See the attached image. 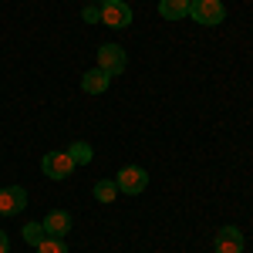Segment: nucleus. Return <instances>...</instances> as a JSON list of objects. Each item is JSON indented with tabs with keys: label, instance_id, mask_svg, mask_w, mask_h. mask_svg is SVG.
<instances>
[{
	"label": "nucleus",
	"instance_id": "nucleus-1",
	"mask_svg": "<svg viewBox=\"0 0 253 253\" xmlns=\"http://www.w3.org/2000/svg\"><path fill=\"white\" fill-rule=\"evenodd\" d=\"M189 17L203 27H219L226 20V7L219 0H189Z\"/></svg>",
	"mask_w": 253,
	"mask_h": 253
},
{
	"label": "nucleus",
	"instance_id": "nucleus-2",
	"mask_svg": "<svg viewBox=\"0 0 253 253\" xmlns=\"http://www.w3.org/2000/svg\"><path fill=\"white\" fill-rule=\"evenodd\" d=\"M115 186H118V193H125V196H138L149 189V172L142 166H125V169H118Z\"/></svg>",
	"mask_w": 253,
	"mask_h": 253
},
{
	"label": "nucleus",
	"instance_id": "nucleus-3",
	"mask_svg": "<svg viewBox=\"0 0 253 253\" xmlns=\"http://www.w3.org/2000/svg\"><path fill=\"white\" fill-rule=\"evenodd\" d=\"M125 64H128V54H125L122 44H101V47H98V68H101L108 78L122 75Z\"/></svg>",
	"mask_w": 253,
	"mask_h": 253
},
{
	"label": "nucleus",
	"instance_id": "nucleus-4",
	"mask_svg": "<svg viewBox=\"0 0 253 253\" xmlns=\"http://www.w3.org/2000/svg\"><path fill=\"white\" fill-rule=\"evenodd\" d=\"M41 172L47 175V179H54V182H61V179H68V175L75 172V162H71L68 152H47V156L41 159Z\"/></svg>",
	"mask_w": 253,
	"mask_h": 253
},
{
	"label": "nucleus",
	"instance_id": "nucleus-5",
	"mask_svg": "<svg viewBox=\"0 0 253 253\" xmlns=\"http://www.w3.org/2000/svg\"><path fill=\"white\" fill-rule=\"evenodd\" d=\"M101 24H108V27H115V31H125V27L132 24V7H128L125 0H108V3H101Z\"/></svg>",
	"mask_w": 253,
	"mask_h": 253
},
{
	"label": "nucleus",
	"instance_id": "nucleus-6",
	"mask_svg": "<svg viewBox=\"0 0 253 253\" xmlns=\"http://www.w3.org/2000/svg\"><path fill=\"white\" fill-rule=\"evenodd\" d=\"M27 206V189L24 186H7L0 189V216H17Z\"/></svg>",
	"mask_w": 253,
	"mask_h": 253
},
{
	"label": "nucleus",
	"instance_id": "nucleus-7",
	"mask_svg": "<svg viewBox=\"0 0 253 253\" xmlns=\"http://www.w3.org/2000/svg\"><path fill=\"white\" fill-rule=\"evenodd\" d=\"M213 247H216V253H247V250H243V233H240L236 226H223V230H216Z\"/></svg>",
	"mask_w": 253,
	"mask_h": 253
},
{
	"label": "nucleus",
	"instance_id": "nucleus-8",
	"mask_svg": "<svg viewBox=\"0 0 253 253\" xmlns=\"http://www.w3.org/2000/svg\"><path fill=\"white\" fill-rule=\"evenodd\" d=\"M41 226H44L47 236H61L64 240V236L71 233V213L68 210H51V213L41 219Z\"/></svg>",
	"mask_w": 253,
	"mask_h": 253
},
{
	"label": "nucleus",
	"instance_id": "nucleus-9",
	"mask_svg": "<svg viewBox=\"0 0 253 253\" xmlns=\"http://www.w3.org/2000/svg\"><path fill=\"white\" fill-rule=\"evenodd\" d=\"M108 84H112V78L101 68H91V71L81 75V91L84 95H101V91H108Z\"/></svg>",
	"mask_w": 253,
	"mask_h": 253
},
{
	"label": "nucleus",
	"instance_id": "nucleus-10",
	"mask_svg": "<svg viewBox=\"0 0 253 253\" xmlns=\"http://www.w3.org/2000/svg\"><path fill=\"white\" fill-rule=\"evenodd\" d=\"M162 20H186L189 17V0H159Z\"/></svg>",
	"mask_w": 253,
	"mask_h": 253
},
{
	"label": "nucleus",
	"instance_id": "nucleus-11",
	"mask_svg": "<svg viewBox=\"0 0 253 253\" xmlns=\"http://www.w3.org/2000/svg\"><path fill=\"white\" fill-rule=\"evenodd\" d=\"M115 196H118V186H115V179H101V182H95V199L98 203H115Z\"/></svg>",
	"mask_w": 253,
	"mask_h": 253
},
{
	"label": "nucleus",
	"instance_id": "nucleus-12",
	"mask_svg": "<svg viewBox=\"0 0 253 253\" xmlns=\"http://www.w3.org/2000/svg\"><path fill=\"white\" fill-rule=\"evenodd\" d=\"M68 156H71L75 166H88V162L95 159V152H91V145H88V142H75V145L68 149Z\"/></svg>",
	"mask_w": 253,
	"mask_h": 253
},
{
	"label": "nucleus",
	"instance_id": "nucleus-13",
	"mask_svg": "<svg viewBox=\"0 0 253 253\" xmlns=\"http://www.w3.org/2000/svg\"><path fill=\"white\" fill-rule=\"evenodd\" d=\"M34 250H38V253H68V243H64L61 236H44Z\"/></svg>",
	"mask_w": 253,
	"mask_h": 253
},
{
	"label": "nucleus",
	"instance_id": "nucleus-14",
	"mask_svg": "<svg viewBox=\"0 0 253 253\" xmlns=\"http://www.w3.org/2000/svg\"><path fill=\"white\" fill-rule=\"evenodd\" d=\"M44 236H47V233H44V226H41V223H24V243L38 247Z\"/></svg>",
	"mask_w": 253,
	"mask_h": 253
},
{
	"label": "nucleus",
	"instance_id": "nucleus-15",
	"mask_svg": "<svg viewBox=\"0 0 253 253\" xmlns=\"http://www.w3.org/2000/svg\"><path fill=\"white\" fill-rule=\"evenodd\" d=\"M81 17L88 20V24H101V7H95V3H88V7L81 10Z\"/></svg>",
	"mask_w": 253,
	"mask_h": 253
},
{
	"label": "nucleus",
	"instance_id": "nucleus-16",
	"mask_svg": "<svg viewBox=\"0 0 253 253\" xmlns=\"http://www.w3.org/2000/svg\"><path fill=\"white\" fill-rule=\"evenodd\" d=\"M0 253H10V240H7L3 230H0Z\"/></svg>",
	"mask_w": 253,
	"mask_h": 253
},
{
	"label": "nucleus",
	"instance_id": "nucleus-17",
	"mask_svg": "<svg viewBox=\"0 0 253 253\" xmlns=\"http://www.w3.org/2000/svg\"><path fill=\"white\" fill-rule=\"evenodd\" d=\"M98 3H108V0H98Z\"/></svg>",
	"mask_w": 253,
	"mask_h": 253
}]
</instances>
